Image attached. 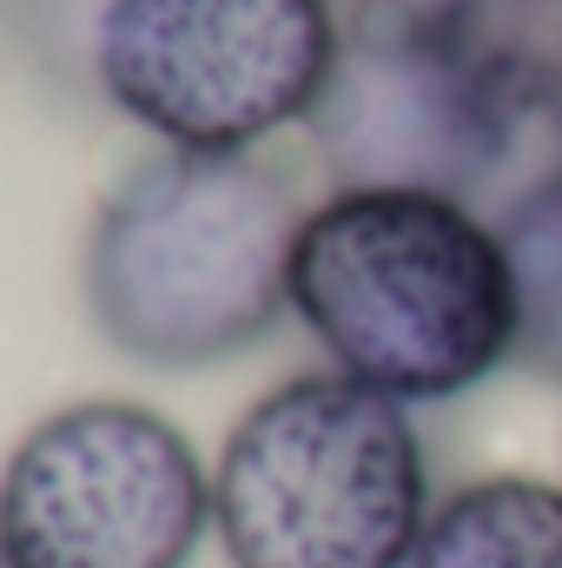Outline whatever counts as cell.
<instances>
[{
  "label": "cell",
  "instance_id": "obj_1",
  "mask_svg": "<svg viewBox=\"0 0 562 568\" xmlns=\"http://www.w3.org/2000/svg\"><path fill=\"white\" fill-rule=\"evenodd\" d=\"M291 317L331 371L450 404L516 364V284L483 205L398 185H331L291 245Z\"/></svg>",
  "mask_w": 562,
  "mask_h": 568
},
{
  "label": "cell",
  "instance_id": "obj_3",
  "mask_svg": "<svg viewBox=\"0 0 562 568\" xmlns=\"http://www.w3.org/2000/svg\"><path fill=\"white\" fill-rule=\"evenodd\" d=\"M430 509L418 410L331 364L245 404L212 463V536L232 568H411Z\"/></svg>",
  "mask_w": 562,
  "mask_h": 568
},
{
  "label": "cell",
  "instance_id": "obj_2",
  "mask_svg": "<svg viewBox=\"0 0 562 568\" xmlns=\"http://www.w3.org/2000/svg\"><path fill=\"white\" fill-rule=\"evenodd\" d=\"M304 205L259 152H152L93 212L87 311L145 371H212L291 311Z\"/></svg>",
  "mask_w": 562,
  "mask_h": 568
},
{
  "label": "cell",
  "instance_id": "obj_5",
  "mask_svg": "<svg viewBox=\"0 0 562 568\" xmlns=\"http://www.w3.org/2000/svg\"><path fill=\"white\" fill-rule=\"evenodd\" d=\"M205 536L212 469L145 404H67L0 463V568H192Z\"/></svg>",
  "mask_w": 562,
  "mask_h": 568
},
{
  "label": "cell",
  "instance_id": "obj_7",
  "mask_svg": "<svg viewBox=\"0 0 562 568\" xmlns=\"http://www.w3.org/2000/svg\"><path fill=\"white\" fill-rule=\"evenodd\" d=\"M490 219L516 284V371L562 390V159L536 165Z\"/></svg>",
  "mask_w": 562,
  "mask_h": 568
},
{
  "label": "cell",
  "instance_id": "obj_6",
  "mask_svg": "<svg viewBox=\"0 0 562 568\" xmlns=\"http://www.w3.org/2000/svg\"><path fill=\"white\" fill-rule=\"evenodd\" d=\"M411 568H562V476L490 469L443 489Z\"/></svg>",
  "mask_w": 562,
  "mask_h": 568
},
{
  "label": "cell",
  "instance_id": "obj_4",
  "mask_svg": "<svg viewBox=\"0 0 562 568\" xmlns=\"http://www.w3.org/2000/svg\"><path fill=\"white\" fill-rule=\"evenodd\" d=\"M331 0H107V100L179 152H259L304 126L338 60Z\"/></svg>",
  "mask_w": 562,
  "mask_h": 568
}]
</instances>
